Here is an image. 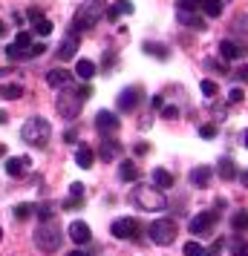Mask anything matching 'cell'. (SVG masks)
Wrapping results in <instances>:
<instances>
[{
	"label": "cell",
	"mask_w": 248,
	"mask_h": 256,
	"mask_svg": "<svg viewBox=\"0 0 248 256\" xmlns=\"http://www.w3.org/2000/svg\"><path fill=\"white\" fill-rule=\"evenodd\" d=\"M26 170H29V158H26V156L6 158V173L12 176V178H21V176H26Z\"/></svg>",
	"instance_id": "13"
},
{
	"label": "cell",
	"mask_w": 248,
	"mask_h": 256,
	"mask_svg": "<svg viewBox=\"0 0 248 256\" xmlns=\"http://www.w3.org/2000/svg\"><path fill=\"white\" fill-rule=\"evenodd\" d=\"M0 35H6V24H0Z\"/></svg>",
	"instance_id": "47"
},
{
	"label": "cell",
	"mask_w": 248,
	"mask_h": 256,
	"mask_svg": "<svg viewBox=\"0 0 248 256\" xmlns=\"http://www.w3.org/2000/svg\"><path fill=\"white\" fill-rule=\"evenodd\" d=\"M116 12L118 14H130L133 12V3H130V0H118V3H116Z\"/></svg>",
	"instance_id": "33"
},
{
	"label": "cell",
	"mask_w": 248,
	"mask_h": 256,
	"mask_svg": "<svg viewBox=\"0 0 248 256\" xmlns=\"http://www.w3.org/2000/svg\"><path fill=\"white\" fill-rule=\"evenodd\" d=\"M81 202H84V184H81V182H72L70 198L64 202V208H67V210H81Z\"/></svg>",
	"instance_id": "16"
},
{
	"label": "cell",
	"mask_w": 248,
	"mask_h": 256,
	"mask_svg": "<svg viewBox=\"0 0 248 256\" xmlns=\"http://www.w3.org/2000/svg\"><path fill=\"white\" fill-rule=\"evenodd\" d=\"M29 46H32V35L29 32H18V38H15V44L9 49H6V55L12 60L18 58H29Z\"/></svg>",
	"instance_id": "8"
},
{
	"label": "cell",
	"mask_w": 248,
	"mask_h": 256,
	"mask_svg": "<svg viewBox=\"0 0 248 256\" xmlns=\"http://www.w3.org/2000/svg\"><path fill=\"white\" fill-rule=\"evenodd\" d=\"M67 256H93V254H87V250H70Z\"/></svg>",
	"instance_id": "43"
},
{
	"label": "cell",
	"mask_w": 248,
	"mask_h": 256,
	"mask_svg": "<svg viewBox=\"0 0 248 256\" xmlns=\"http://www.w3.org/2000/svg\"><path fill=\"white\" fill-rule=\"evenodd\" d=\"M242 98H245V92H242V90H231V101H234V104H239Z\"/></svg>",
	"instance_id": "41"
},
{
	"label": "cell",
	"mask_w": 248,
	"mask_h": 256,
	"mask_svg": "<svg viewBox=\"0 0 248 256\" xmlns=\"http://www.w3.org/2000/svg\"><path fill=\"white\" fill-rule=\"evenodd\" d=\"M199 6L205 9L208 18H219V14H222V0H202Z\"/></svg>",
	"instance_id": "25"
},
{
	"label": "cell",
	"mask_w": 248,
	"mask_h": 256,
	"mask_svg": "<svg viewBox=\"0 0 248 256\" xmlns=\"http://www.w3.org/2000/svg\"><path fill=\"white\" fill-rule=\"evenodd\" d=\"M118 152H121V147H118V141L104 138V144H101V158H104V162H113V156H118Z\"/></svg>",
	"instance_id": "24"
},
{
	"label": "cell",
	"mask_w": 248,
	"mask_h": 256,
	"mask_svg": "<svg viewBox=\"0 0 248 256\" xmlns=\"http://www.w3.org/2000/svg\"><path fill=\"white\" fill-rule=\"evenodd\" d=\"M49 136H52V127H49L47 118H41V116L29 118L24 127H21V138H24L29 147H47Z\"/></svg>",
	"instance_id": "2"
},
{
	"label": "cell",
	"mask_w": 248,
	"mask_h": 256,
	"mask_svg": "<svg viewBox=\"0 0 248 256\" xmlns=\"http://www.w3.org/2000/svg\"><path fill=\"white\" fill-rule=\"evenodd\" d=\"M0 158H6V147L3 144H0Z\"/></svg>",
	"instance_id": "46"
},
{
	"label": "cell",
	"mask_w": 248,
	"mask_h": 256,
	"mask_svg": "<svg viewBox=\"0 0 248 256\" xmlns=\"http://www.w3.org/2000/svg\"><path fill=\"white\" fill-rule=\"evenodd\" d=\"M81 95H78V90H70V86H64V92L58 95V101H55V106H58V112L64 118H75L78 112H81Z\"/></svg>",
	"instance_id": "6"
},
{
	"label": "cell",
	"mask_w": 248,
	"mask_h": 256,
	"mask_svg": "<svg viewBox=\"0 0 248 256\" xmlns=\"http://www.w3.org/2000/svg\"><path fill=\"white\" fill-rule=\"evenodd\" d=\"M130 202L136 204V208L150 210V213L167 208L162 190H156V187H150V184H136V187H133V190H130Z\"/></svg>",
	"instance_id": "1"
},
{
	"label": "cell",
	"mask_w": 248,
	"mask_h": 256,
	"mask_svg": "<svg viewBox=\"0 0 248 256\" xmlns=\"http://www.w3.org/2000/svg\"><path fill=\"white\" fill-rule=\"evenodd\" d=\"M35 213L41 219H52V204H41V208H35Z\"/></svg>",
	"instance_id": "35"
},
{
	"label": "cell",
	"mask_w": 248,
	"mask_h": 256,
	"mask_svg": "<svg viewBox=\"0 0 248 256\" xmlns=\"http://www.w3.org/2000/svg\"><path fill=\"white\" fill-rule=\"evenodd\" d=\"M199 90H202V95H205V98H213V95L219 92V86H216V81H211V78H205V81L199 84Z\"/></svg>",
	"instance_id": "29"
},
{
	"label": "cell",
	"mask_w": 248,
	"mask_h": 256,
	"mask_svg": "<svg viewBox=\"0 0 248 256\" xmlns=\"http://www.w3.org/2000/svg\"><path fill=\"white\" fill-rule=\"evenodd\" d=\"M150 178H153V187H156V190H167V187L173 184V176L167 173L165 167H156Z\"/></svg>",
	"instance_id": "20"
},
{
	"label": "cell",
	"mask_w": 248,
	"mask_h": 256,
	"mask_svg": "<svg viewBox=\"0 0 248 256\" xmlns=\"http://www.w3.org/2000/svg\"><path fill=\"white\" fill-rule=\"evenodd\" d=\"M78 44H81V40H78V32L72 29L70 35L64 38V44H61V49H58V58H61V60H70L72 55L78 52Z\"/></svg>",
	"instance_id": "11"
},
{
	"label": "cell",
	"mask_w": 248,
	"mask_h": 256,
	"mask_svg": "<svg viewBox=\"0 0 248 256\" xmlns=\"http://www.w3.org/2000/svg\"><path fill=\"white\" fill-rule=\"evenodd\" d=\"M185 256H205V248L196 242H188L185 244Z\"/></svg>",
	"instance_id": "31"
},
{
	"label": "cell",
	"mask_w": 248,
	"mask_h": 256,
	"mask_svg": "<svg viewBox=\"0 0 248 256\" xmlns=\"http://www.w3.org/2000/svg\"><path fill=\"white\" fill-rule=\"evenodd\" d=\"M75 164H78L81 170H90V167H93V164H95V152L90 150L87 144H81V147L75 150Z\"/></svg>",
	"instance_id": "18"
},
{
	"label": "cell",
	"mask_w": 248,
	"mask_h": 256,
	"mask_svg": "<svg viewBox=\"0 0 248 256\" xmlns=\"http://www.w3.org/2000/svg\"><path fill=\"white\" fill-rule=\"evenodd\" d=\"M162 118L173 121V118H179V110H176V106H165V110H162Z\"/></svg>",
	"instance_id": "38"
},
{
	"label": "cell",
	"mask_w": 248,
	"mask_h": 256,
	"mask_svg": "<svg viewBox=\"0 0 248 256\" xmlns=\"http://www.w3.org/2000/svg\"><path fill=\"white\" fill-rule=\"evenodd\" d=\"M110 233H113L116 239H133V236L139 233V222L130 219V216H124V219H116V222H113V228H110Z\"/></svg>",
	"instance_id": "7"
},
{
	"label": "cell",
	"mask_w": 248,
	"mask_h": 256,
	"mask_svg": "<svg viewBox=\"0 0 248 256\" xmlns=\"http://www.w3.org/2000/svg\"><path fill=\"white\" fill-rule=\"evenodd\" d=\"M78 95H81V101H87V98L93 95V86H90V84H87V86H81V90H78Z\"/></svg>",
	"instance_id": "40"
},
{
	"label": "cell",
	"mask_w": 248,
	"mask_h": 256,
	"mask_svg": "<svg viewBox=\"0 0 248 256\" xmlns=\"http://www.w3.org/2000/svg\"><path fill=\"white\" fill-rule=\"evenodd\" d=\"M219 250H222V239H216L211 244V250H205V256H219Z\"/></svg>",
	"instance_id": "39"
},
{
	"label": "cell",
	"mask_w": 248,
	"mask_h": 256,
	"mask_svg": "<svg viewBox=\"0 0 248 256\" xmlns=\"http://www.w3.org/2000/svg\"><path fill=\"white\" fill-rule=\"evenodd\" d=\"M199 3L202 0H179V9H188L190 12V9H199Z\"/></svg>",
	"instance_id": "37"
},
{
	"label": "cell",
	"mask_w": 248,
	"mask_h": 256,
	"mask_svg": "<svg viewBox=\"0 0 248 256\" xmlns=\"http://www.w3.org/2000/svg\"><path fill=\"white\" fill-rule=\"evenodd\" d=\"M213 222H216V213H199V216L190 219V233L193 236H205V233H211Z\"/></svg>",
	"instance_id": "9"
},
{
	"label": "cell",
	"mask_w": 248,
	"mask_h": 256,
	"mask_svg": "<svg viewBox=\"0 0 248 256\" xmlns=\"http://www.w3.org/2000/svg\"><path fill=\"white\" fill-rule=\"evenodd\" d=\"M95 72H98V66H95V60H90V58H81L75 64V75H78L81 81H93Z\"/></svg>",
	"instance_id": "17"
},
{
	"label": "cell",
	"mask_w": 248,
	"mask_h": 256,
	"mask_svg": "<svg viewBox=\"0 0 248 256\" xmlns=\"http://www.w3.org/2000/svg\"><path fill=\"white\" fill-rule=\"evenodd\" d=\"M101 14H104V6L98 3V0H90V3H84L78 14H75V32H81V29H93L98 20H101Z\"/></svg>",
	"instance_id": "5"
},
{
	"label": "cell",
	"mask_w": 248,
	"mask_h": 256,
	"mask_svg": "<svg viewBox=\"0 0 248 256\" xmlns=\"http://www.w3.org/2000/svg\"><path fill=\"white\" fill-rule=\"evenodd\" d=\"M47 84H49V86H70V84H72V75H70L67 70H52V72L47 75Z\"/></svg>",
	"instance_id": "21"
},
{
	"label": "cell",
	"mask_w": 248,
	"mask_h": 256,
	"mask_svg": "<svg viewBox=\"0 0 248 256\" xmlns=\"http://www.w3.org/2000/svg\"><path fill=\"white\" fill-rule=\"evenodd\" d=\"M234 256H245V248H242V244H236V250H234Z\"/></svg>",
	"instance_id": "44"
},
{
	"label": "cell",
	"mask_w": 248,
	"mask_h": 256,
	"mask_svg": "<svg viewBox=\"0 0 248 256\" xmlns=\"http://www.w3.org/2000/svg\"><path fill=\"white\" fill-rule=\"evenodd\" d=\"M35 244L41 250H58L61 248V228L52 219H41V228L35 230Z\"/></svg>",
	"instance_id": "3"
},
{
	"label": "cell",
	"mask_w": 248,
	"mask_h": 256,
	"mask_svg": "<svg viewBox=\"0 0 248 256\" xmlns=\"http://www.w3.org/2000/svg\"><path fill=\"white\" fill-rule=\"evenodd\" d=\"M216 173H219V178H225V182H228V178H234V176H236V167L231 164V158H222V162H219V167H216Z\"/></svg>",
	"instance_id": "26"
},
{
	"label": "cell",
	"mask_w": 248,
	"mask_h": 256,
	"mask_svg": "<svg viewBox=\"0 0 248 256\" xmlns=\"http://www.w3.org/2000/svg\"><path fill=\"white\" fill-rule=\"evenodd\" d=\"M90 236H93V230H90V224H87V222H72V224H70V239L75 244H87V242H90Z\"/></svg>",
	"instance_id": "10"
},
{
	"label": "cell",
	"mask_w": 248,
	"mask_h": 256,
	"mask_svg": "<svg viewBox=\"0 0 248 256\" xmlns=\"http://www.w3.org/2000/svg\"><path fill=\"white\" fill-rule=\"evenodd\" d=\"M234 230H239V233L245 230V213H242V210L234 216Z\"/></svg>",
	"instance_id": "34"
},
{
	"label": "cell",
	"mask_w": 248,
	"mask_h": 256,
	"mask_svg": "<svg viewBox=\"0 0 248 256\" xmlns=\"http://www.w3.org/2000/svg\"><path fill=\"white\" fill-rule=\"evenodd\" d=\"M118 116H113L110 110H101L98 116H95V127L101 130V132H113V130H118Z\"/></svg>",
	"instance_id": "12"
},
{
	"label": "cell",
	"mask_w": 248,
	"mask_h": 256,
	"mask_svg": "<svg viewBox=\"0 0 248 256\" xmlns=\"http://www.w3.org/2000/svg\"><path fill=\"white\" fill-rule=\"evenodd\" d=\"M6 121H9V112H3V110H0V124H6Z\"/></svg>",
	"instance_id": "45"
},
{
	"label": "cell",
	"mask_w": 248,
	"mask_h": 256,
	"mask_svg": "<svg viewBox=\"0 0 248 256\" xmlns=\"http://www.w3.org/2000/svg\"><path fill=\"white\" fill-rule=\"evenodd\" d=\"M179 20H182V24H188V26H193V29H202V18H196V14H190L188 9H179Z\"/></svg>",
	"instance_id": "27"
},
{
	"label": "cell",
	"mask_w": 248,
	"mask_h": 256,
	"mask_svg": "<svg viewBox=\"0 0 248 256\" xmlns=\"http://www.w3.org/2000/svg\"><path fill=\"white\" fill-rule=\"evenodd\" d=\"M216 136V127L213 124H202L199 127V138H213Z\"/></svg>",
	"instance_id": "32"
},
{
	"label": "cell",
	"mask_w": 248,
	"mask_h": 256,
	"mask_svg": "<svg viewBox=\"0 0 248 256\" xmlns=\"http://www.w3.org/2000/svg\"><path fill=\"white\" fill-rule=\"evenodd\" d=\"M44 52H47L44 44H32V46H29V58H38V55H44Z\"/></svg>",
	"instance_id": "36"
},
{
	"label": "cell",
	"mask_w": 248,
	"mask_h": 256,
	"mask_svg": "<svg viewBox=\"0 0 248 256\" xmlns=\"http://www.w3.org/2000/svg\"><path fill=\"white\" fill-rule=\"evenodd\" d=\"M142 101V90H136V86H127L124 92L118 95V110H133V106Z\"/></svg>",
	"instance_id": "15"
},
{
	"label": "cell",
	"mask_w": 248,
	"mask_h": 256,
	"mask_svg": "<svg viewBox=\"0 0 248 256\" xmlns=\"http://www.w3.org/2000/svg\"><path fill=\"white\" fill-rule=\"evenodd\" d=\"M29 216H32V204H18V208H15V219L18 222L29 219Z\"/></svg>",
	"instance_id": "30"
},
{
	"label": "cell",
	"mask_w": 248,
	"mask_h": 256,
	"mask_svg": "<svg viewBox=\"0 0 248 256\" xmlns=\"http://www.w3.org/2000/svg\"><path fill=\"white\" fill-rule=\"evenodd\" d=\"M0 239H3V228H0Z\"/></svg>",
	"instance_id": "48"
},
{
	"label": "cell",
	"mask_w": 248,
	"mask_h": 256,
	"mask_svg": "<svg viewBox=\"0 0 248 256\" xmlns=\"http://www.w3.org/2000/svg\"><path fill=\"white\" fill-rule=\"evenodd\" d=\"M26 18L32 20V26H35V32H38L41 38H47L49 32H52V24H49V20H47L41 12H38V9H29V12H26Z\"/></svg>",
	"instance_id": "14"
},
{
	"label": "cell",
	"mask_w": 248,
	"mask_h": 256,
	"mask_svg": "<svg viewBox=\"0 0 248 256\" xmlns=\"http://www.w3.org/2000/svg\"><path fill=\"white\" fill-rule=\"evenodd\" d=\"M219 55H222L225 60H234V58H242V55H245V49L236 46L234 40H222V44H219Z\"/></svg>",
	"instance_id": "19"
},
{
	"label": "cell",
	"mask_w": 248,
	"mask_h": 256,
	"mask_svg": "<svg viewBox=\"0 0 248 256\" xmlns=\"http://www.w3.org/2000/svg\"><path fill=\"white\" fill-rule=\"evenodd\" d=\"M64 141H67V144H72V141H75V130H70V132H64Z\"/></svg>",
	"instance_id": "42"
},
{
	"label": "cell",
	"mask_w": 248,
	"mask_h": 256,
	"mask_svg": "<svg viewBox=\"0 0 248 256\" xmlns=\"http://www.w3.org/2000/svg\"><path fill=\"white\" fill-rule=\"evenodd\" d=\"M179 236V224L173 219H156L153 224H150V239H153L156 244H173Z\"/></svg>",
	"instance_id": "4"
},
{
	"label": "cell",
	"mask_w": 248,
	"mask_h": 256,
	"mask_svg": "<svg viewBox=\"0 0 248 256\" xmlns=\"http://www.w3.org/2000/svg\"><path fill=\"white\" fill-rule=\"evenodd\" d=\"M211 182V167H193L190 170V184L193 187H205Z\"/></svg>",
	"instance_id": "22"
},
{
	"label": "cell",
	"mask_w": 248,
	"mask_h": 256,
	"mask_svg": "<svg viewBox=\"0 0 248 256\" xmlns=\"http://www.w3.org/2000/svg\"><path fill=\"white\" fill-rule=\"evenodd\" d=\"M118 176H121V182H136L139 178V170H136L133 162H121L118 164Z\"/></svg>",
	"instance_id": "23"
},
{
	"label": "cell",
	"mask_w": 248,
	"mask_h": 256,
	"mask_svg": "<svg viewBox=\"0 0 248 256\" xmlns=\"http://www.w3.org/2000/svg\"><path fill=\"white\" fill-rule=\"evenodd\" d=\"M0 95H3L6 101H15V98H21V95H24V90H21L18 84H6V86H0Z\"/></svg>",
	"instance_id": "28"
}]
</instances>
